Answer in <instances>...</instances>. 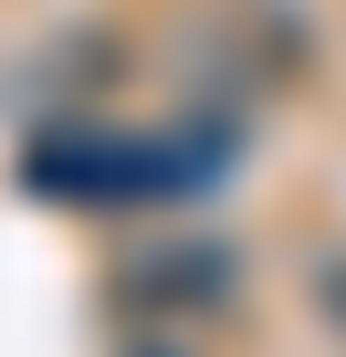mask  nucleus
<instances>
[{
	"instance_id": "obj_1",
	"label": "nucleus",
	"mask_w": 346,
	"mask_h": 357,
	"mask_svg": "<svg viewBox=\"0 0 346 357\" xmlns=\"http://www.w3.org/2000/svg\"><path fill=\"white\" fill-rule=\"evenodd\" d=\"M126 294H136V305H231V252L168 242V252H147V263L126 273Z\"/></svg>"
},
{
	"instance_id": "obj_2",
	"label": "nucleus",
	"mask_w": 346,
	"mask_h": 357,
	"mask_svg": "<svg viewBox=\"0 0 346 357\" xmlns=\"http://www.w3.org/2000/svg\"><path fill=\"white\" fill-rule=\"evenodd\" d=\"M315 305H325V326L346 336V252H325V263H315Z\"/></svg>"
},
{
	"instance_id": "obj_3",
	"label": "nucleus",
	"mask_w": 346,
	"mask_h": 357,
	"mask_svg": "<svg viewBox=\"0 0 346 357\" xmlns=\"http://www.w3.org/2000/svg\"><path fill=\"white\" fill-rule=\"evenodd\" d=\"M126 357H168V347H126Z\"/></svg>"
}]
</instances>
